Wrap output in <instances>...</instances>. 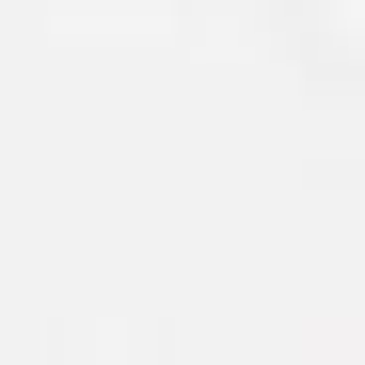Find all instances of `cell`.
Instances as JSON below:
<instances>
[{
  "label": "cell",
  "instance_id": "obj_1",
  "mask_svg": "<svg viewBox=\"0 0 365 365\" xmlns=\"http://www.w3.org/2000/svg\"><path fill=\"white\" fill-rule=\"evenodd\" d=\"M318 32H334V48H349V64H365V0H318Z\"/></svg>",
  "mask_w": 365,
  "mask_h": 365
}]
</instances>
